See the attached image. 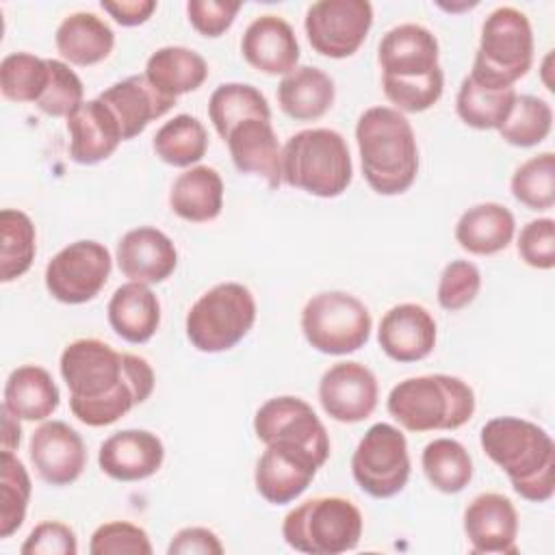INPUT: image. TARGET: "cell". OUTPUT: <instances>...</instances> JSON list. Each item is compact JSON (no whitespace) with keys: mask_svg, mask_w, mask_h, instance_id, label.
<instances>
[{"mask_svg":"<svg viewBox=\"0 0 555 555\" xmlns=\"http://www.w3.org/2000/svg\"><path fill=\"white\" fill-rule=\"evenodd\" d=\"M334 80L319 67L301 65L286 74L278 85L280 108L295 121L323 117L334 104Z\"/></svg>","mask_w":555,"mask_h":555,"instance_id":"cell-30","label":"cell"},{"mask_svg":"<svg viewBox=\"0 0 555 555\" xmlns=\"http://www.w3.org/2000/svg\"><path fill=\"white\" fill-rule=\"evenodd\" d=\"M145 78L169 98L195 91L208 78V65L202 54L182 46H165L150 54Z\"/></svg>","mask_w":555,"mask_h":555,"instance_id":"cell-32","label":"cell"},{"mask_svg":"<svg viewBox=\"0 0 555 555\" xmlns=\"http://www.w3.org/2000/svg\"><path fill=\"white\" fill-rule=\"evenodd\" d=\"M28 455L37 475L50 486L74 483L87 466V449L80 434L65 421H48L28 442Z\"/></svg>","mask_w":555,"mask_h":555,"instance_id":"cell-16","label":"cell"},{"mask_svg":"<svg viewBox=\"0 0 555 555\" xmlns=\"http://www.w3.org/2000/svg\"><path fill=\"white\" fill-rule=\"evenodd\" d=\"M178 264L173 241L152 225L128 230L117 243V267L130 282H165Z\"/></svg>","mask_w":555,"mask_h":555,"instance_id":"cell-20","label":"cell"},{"mask_svg":"<svg viewBox=\"0 0 555 555\" xmlns=\"http://www.w3.org/2000/svg\"><path fill=\"white\" fill-rule=\"evenodd\" d=\"M152 551L147 531L128 520L100 525L89 542L91 555H152Z\"/></svg>","mask_w":555,"mask_h":555,"instance_id":"cell-44","label":"cell"},{"mask_svg":"<svg viewBox=\"0 0 555 555\" xmlns=\"http://www.w3.org/2000/svg\"><path fill=\"white\" fill-rule=\"evenodd\" d=\"M384 95L399 113H423L431 108L444 89L442 69H434L427 76L399 80V78H382Z\"/></svg>","mask_w":555,"mask_h":555,"instance_id":"cell-42","label":"cell"},{"mask_svg":"<svg viewBox=\"0 0 555 555\" xmlns=\"http://www.w3.org/2000/svg\"><path fill=\"white\" fill-rule=\"evenodd\" d=\"M356 483L373 499L399 494L410 479V453L403 431L390 423L366 429L351 455Z\"/></svg>","mask_w":555,"mask_h":555,"instance_id":"cell-10","label":"cell"},{"mask_svg":"<svg viewBox=\"0 0 555 555\" xmlns=\"http://www.w3.org/2000/svg\"><path fill=\"white\" fill-rule=\"evenodd\" d=\"M362 514L345 496H314L284 516V542L306 555H340L362 538Z\"/></svg>","mask_w":555,"mask_h":555,"instance_id":"cell-7","label":"cell"},{"mask_svg":"<svg viewBox=\"0 0 555 555\" xmlns=\"http://www.w3.org/2000/svg\"><path fill=\"white\" fill-rule=\"evenodd\" d=\"M518 256L533 269L555 267V221L551 217L533 219L520 230Z\"/></svg>","mask_w":555,"mask_h":555,"instance_id":"cell-46","label":"cell"},{"mask_svg":"<svg viewBox=\"0 0 555 555\" xmlns=\"http://www.w3.org/2000/svg\"><path fill=\"white\" fill-rule=\"evenodd\" d=\"M353 178L351 154L340 132L299 130L282 147V180L317 197H338Z\"/></svg>","mask_w":555,"mask_h":555,"instance_id":"cell-5","label":"cell"},{"mask_svg":"<svg viewBox=\"0 0 555 555\" xmlns=\"http://www.w3.org/2000/svg\"><path fill=\"white\" fill-rule=\"evenodd\" d=\"M377 379L360 362L345 360L332 364L319 382V401L325 414L338 423H360L377 405Z\"/></svg>","mask_w":555,"mask_h":555,"instance_id":"cell-14","label":"cell"},{"mask_svg":"<svg viewBox=\"0 0 555 555\" xmlns=\"http://www.w3.org/2000/svg\"><path fill=\"white\" fill-rule=\"evenodd\" d=\"M208 117L217 134L225 141L230 130L245 119H271V108L254 85L223 82L208 100Z\"/></svg>","mask_w":555,"mask_h":555,"instance_id":"cell-33","label":"cell"},{"mask_svg":"<svg viewBox=\"0 0 555 555\" xmlns=\"http://www.w3.org/2000/svg\"><path fill=\"white\" fill-rule=\"evenodd\" d=\"M111 264V254L102 243L74 241L48 260L46 288L61 304H87L108 282Z\"/></svg>","mask_w":555,"mask_h":555,"instance_id":"cell-11","label":"cell"},{"mask_svg":"<svg viewBox=\"0 0 555 555\" xmlns=\"http://www.w3.org/2000/svg\"><path fill=\"white\" fill-rule=\"evenodd\" d=\"M464 533L473 553H518V514L514 503L499 492L477 494L464 509Z\"/></svg>","mask_w":555,"mask_h":555,"instance_id":"cell-17","label":"cell"},{"mask_svg":"<svg viewBox=\"0 0 555 555\" xmlns=\"http://www.w3.org/2000/svg\"><path fill=\"white\" fill-rule=\"evenodd\" d=\"M377 343L395 362H418L436 347V321L418 304L392 306L379 321Z\"/></svg>","mask_w":555,"mask_h":555,"instance_id":"cell-21","label":"cell"},{"mask_svg":"<svg viewBox=\"0 0 555 555\" xmlns=\"http://www.w3.org/2000/svg\"><path fill=\"white\" fill-rule=\"evenodd\" d=\"M69 156L78 165H95L106 160L124 141L119 121L100 100L82 102L69 117Z\"/></svg>","mask_w":555,"mask_h":555,"instance_id":"cell-24","label":"cell"},{"mask_svg":"<svg viewBox=\"0 0 555 555\" xmlns=\"http://www.w3.org/2000/svg\"><path fill=\"white\" fill-rule=\"evenodd\" d=\"M382 78H421L438 69V39L421 24L390 28L377 48Z\"/></svg>","mask_w":555,"mask_h":555,"instance_id":"cell-18","label":"cell"},{"mask_svg":"<svg viewBox=\"0 0 555 555\" xmlns=\"http://www.w3.org/2000/svg\"><path fill=\"white\" fill-rule=\"evenodd\" d=\"M421 466L427 481L444 494L462 492L473 479V460L464 444L453 438L431 440L423 449Z\"/></svg>","mask_w":555,"mask_h":555,"instance_id":"cell-35","label":"cell"},{"mask_svg":"<svg viewBox=\"0 0 555 555\" xmlns=\"http://www.w3.org/2000/svg\"><path fill=\"white\" fill-rule=\"evenodd\" d=\"M102 11H106L117 24L121 26H139V24H145L152 13L156 11V2L154 0H117V2H111V0H102L100 2Z\"/></svg>","mask_w":555,"mask_h":555,"instance_id":"cell-50","label":"cell"},{"mask_svg":"<svg viewBox=\"0 0 555 555\" xmlns=\"http://www.w3.org/2000/svg\"><path fill=\"white\" fill-rule=\"evenodd\" d=\"M54 43L65 61L78 67H89L104 61L113 52L115 33L95 13L78 11L59 24Z\"/></svg>","mask_w":555,"mask_h":555,"instance_id":"cell-29","label":"cell"},{"mask_svg":"<svg viewBox=\"0 0 555 555\" xmlns=\"http://www.w3.org/2000/svg\"><path fill=\"white\" fill-rule=\"evenodd\" d=\"M48 67H50V80L43 95L37 102V108L50 117L67 119L85 102L82 80L63 61L48 59Z\"/></svg>","mask_w":555,"mask_h":555,"instance_id":"cell-43","label":"cell"},{"mask_svg":"<svg viewBox=\"0 0 555 555\" xmlns=\"http://www.w3.org/2000/svg\"><path fill=\"white\" fill-rule=\"evenodd\" d=\"M516 232L509 208L496 202H483L462 212L455 223V241L475 256H492L505 249Z\"/></svg>","mask_w":555,"mask_h":555,"instance_id":"cell-27","label":"cell"},{"mask_svg":"<svg viewBox=\"0 0 555 555\" xmlns=\"http://www.w3.org/2000/svg\"><path fill=\"white\" fill-rule=\"evenodd\" d=\"M479 288V269L468 260H451L438 280V304L449 312H457L475 301Z\"/></svg>","mask_w":555,"mask_h":555,"instance_id":"cell-45","label":"cell"},{"mask_svg":"<svg viewBox=\"0 0 555 555\" xmlns=\"http://www.w3.org/2000/svg\"><path fill=\"white\" fill-rule=\"evenodd\" d=\"M50 80L48 59L30 52H11L0 63V91L9 102H39Z\"/></svg>","mask_w":555,"mask_h":555,"instance_id":"cell-38","label":"cell"},{"mask_svg":"<svg viewBox=\"0 0 555 555\" xmlns=\"http://www.w3.org/2000/svg\"><path fill=\"white\" fill-rule=\"evenodd\" d=\"M108 323L126 343H147L160 325V304L147 284L126 282L108 301Z\"/></svg>","mask_w":555,"mask_h":555,"instance_id":"cell-26","label":"cell"},{"mask_svg":"<svg viewBox=\"0 0 555 555\" xmlns=\"http://www.w3.org/2000/svg\"><path fill=\"white\" fill-rule=\"evenodd\" d=\"M371 26L373 7L366 0H319L308 7L304 20L312 50L327 59L356 54Z\"/></svg>","mask_w":555,"mask_h":555,"instance_id":"cell-12","label":"cell"},{"mask_svg":"<svg viewBox=\"0 0 555 555\" xmlns=\"http://www.w3.org/2000/svg\"><path fill=\"white\" fill-rule=\"evenodd\" d=\"M165 460L160 438L147 429H124L108 436L98 451V464L115 481H141L158 473Z\"/></svg>","mask_w":555,"mask_h":555,"instance_id":"cell-19","label":"cell"},{"mask_svg":"<svg viewBox=\"0 0 555 555\" xmlns=\"http://www.w3.org/2000/svg\"><path fill=\"white\" fill-rule=\"evenodd\" d=\"M171 210L191 223H206L223 208V180L217 169L197 165L182 171L169 191Z\"/></svg>","mask_w":555,"mask_h":555,"instance_id":"cell-28","label":"cell"},{"mask_svg":"<svg viewBox=\"0 0 555 555\" xmlns=\"http://www.w3.org/2000/svg\"><path fill=\"white\" fill-rule=\"evenodd\" d=\"M516 89H492L466 76L460 85L455 111L460 119L477 130H496L512 111Z\"/></svg>","mask_w":555,"mask_h":555,"instance_id":"cell-36","label":"cell"},{"mask_svg":"<svg viewBox=\"0 0 555 555\" xmlns=\"http://www.w3.org/2000/svg\"><path fill=\"white\" fill-rule=\"evenodd\" d=\"M234 167L241 173L264 178L269 189L282 182V147L271 119H245L225 139Z\"/></svg>","mask_w":555,"mask_h":555,"instance_id":"cell-25","label":"cell"},{"mask_svg":"<svg viewBox=\"0 0 555 555\" xmlns=\"http://www.w3.org/2000/svg\"><path fill=\"white\" fill-rule=\"evenodd\" d=\"M553 126L548 102L535 95H516L509 115L496 128L501 139L516 147H533L542 143Z\"/></svg>","mask_w":555,"mask_h":555,"instance_id":"cell-40","label":"cell"},{"mask_svg":"<svg viewBox=\"0 0 555 555\" xmlns=\"http://www.w3.org/2000/svg\"><path fill=\"white\" fill-rule=\"evenodd\" d=\"M323 464L308 451L286 444H267L256 462L254 483L271 505H286L301 496Z\"/></svg>","mask_w":555,"mask_h":555,"instance_id":"cell-15","label":"cell"},{"mask_svg":"<svg viewBox=\"0 0 555 555\" xmlns=\"http://www.w3.org/2000/svg\"><path fill=\"white\" fill-rule=\"evenodd\" d=\"M362 173L379 195L405 193L418 173V145L412 124L392 106H371L356 124Z\"/></svg>","mask_w":555,"mask_h":555,"instance_id":"cell-3","label":"cell"},{"mask_svg":"<svg viewBox=\"0 0 555 555\" xmlns=\"http://www.w3.org/2000/svg\"><path fill=\"white\" fill-rule=\"evenodd\" d=\"M0 280L13 282L22 278L37 254V232L30 217L15 208L0 212Z\"/></svg>","mask_w":555,"mask_h":555,"instance_id":"cell-37","label":"cell"},{"mask_svg":"<svg viewBox=\"0 0 555 555\" xmlns=\"http://www.w3.org/2000/svg\"><path fill=\"white\" fill-rule=\"evenodd\" d=\"M22 440L20 418L2 408V451H15Z\"/></svg>","mask_w":555,"mask_h":555,"instance_id":"cell-51","label":"cell"},{"mask_svg":"<svg viewBox=\"0 0 555 555\" xmlns=\"http://www.w3.org/2000/svg\"><path fill=\"white\" fill-rule=\"evenodd\" d=\"M238 11H241V2H230V0H189L186 2L189 22L204 37L223 35L232 26Z\"/></svg>","mask_w":555,"mask_h":555,"instance_id":"cell-48","label":"cell"},{"mask_svg":"<svg viewBox=\"0 0 555 555\" xmlns=\"http://www.w3.org/2000/svg\"><path fill=\"white\" fill-rule=\"evenodd\" d=\"M59 369L69 390L72 414L89 427L126 416L152 395L156 382L145 358L115 351L98 338L72 340L61 353Z\"/></svg>","mask_w":555,"mask_h":555,"instance_id":"cell-1","label":"cell"},{"mask_svg":"<svg viewBox=\"0 0 555 555\" xmlns=\"http://www.w3.org/2000/svg\"><path fill=\"white\" fill-rule=\"evenodd\" d=\"M512 195L531 210H548L555 204V154L542 152L525 160L512 176Z\"/></svg>","mask_w":555,"mask_h":555,"instance_id":"cell-41","label":"cell"},{"mask_svg":"<svg viewBox=\"0 0 555 555\" xmlns=\"http://www.w3.org/2000/svg\"><path fill=\"white\" fill-rule=\"evenodd\" d=\"M30 477L13 451L0 455V538H11L26 518L30 501Z\"/></svg>","mask_w":555,"mask_h":555,"instance_id":"cell-39","label":"cell"},{"mask_svg":"<svg viewBox=\"0 0 555 555\" xmlns=\"http://www.w3.org/2000/svg\"><path fill=\"white\" fill-rule=\"evenodd\" d=\"M371 312L351 293L325 291L312 295L301 310V332L308 345L327 356H347L366 345Z\"/></svg>","mask_w":555,"mask_h":555,"instance_id":"cell-9","label":"cell"},{"mask_svg":"<svg viewBox=\"0 0 555 555\" xmlns=\"http://www.w3.org/2000/svg\"><path fill=\"white\" fill-rule=\"evenodd\" d=\"M479 444L509 477L516 494L531 503L553 496L555 444L546 429L518 416H496L481 427Z\"/></svg>","mask_w":555,"mask_h":555,"instance_id":"cell-2","label":"cell"},{"mask_svg":"<svg viewBox=\"0 0 555 555\" xmlns=\"http://www.w3.org/2000/svg\"><path fill=\"white\" fill-rule=\"evenodd\" d=\"M256 321V299L238 282L208 288L189 310L184 330L189 343L204 353L228 351L238 345Z\"/></svg>","mask_w":555,"mask_h":555,"instance_id":"cell-8","label":"cell"},{"mask_svg":"<svg viewBox=\"0 0 555 555\" xmlns=\"http://www.w3.org/2000/svg\"><path fill=\"white\" fill-rule=\"evenodd\" d=\"M254 431L260 442L286 444L312 453L321 464L330 457V436L312 405L299 397H273L254 416Z\"/></svg>","mask_w":555,"mask_h":555,"instance_id":"cell-13","label":"cell"},{"mask_svg":"<svg viewBox=\"0 0 555 555\" xmlns=\"http://www.w3.org/2000/svg\"><path fill=\"white\" fill-rule=\"evenodd\" d=\"M388 414L408 431L457 429L475 412L473 388L453 375H418L399 382L386 401Z\"/></svg>","mask_w":555,"mask_h":555,"instance_id":"cell-4","label":"cell"},{"mask_svg":"<svg viewBox=\"0 0 555 555\" xmlns=\"http://www.w3.org/2000/svg\"><path fill=\"white\" fill-rule=\"evenodd\" d=\"M59 399L52 375L43 366L24 364L7 377L2 408L20 421H46L59 408Z\"/></svg>","mask_w":555,"mask_h":555,"instance_id":"cell-31","label":"cell"},{"mask_svg":"<svg viewBox=\"0 0 555 555\" xmlns=\"http://www.w3.org/2000/svg\"><path fill=\"white\" fill-rule=\"evenodd\" d=\"M22 555H76L78 540L69 525L59 520L39 522L24 544L20 546Z\"/></svg>","mask_w":555,"mask_h":555,"instance_id":"cell-47","label":"cell"},{"mask_svg":"<svg viewBox=\"0 0 555 555\" xmlns=\"http://www.w3.org/2000/svg\"><path fill=\"white\" fill-rule=\"evenodd\" d=\"M169 555H221L223 544L219 542L217 533L208 527H184L180 529L169 546Z\"/></svg>","mask_w":555,"mask_h":555,"instance_id":"cell-49","label":"cell"},{"mask_svg":"<svg viewBox=\"0 0 555 555\" xmlns=\"http://www.w3.org/2000/svg\"><path fill=\"white\" fill-rule=\"evenodd\" d=\"M533 61V33L527 15L514 7L494 9L483 26L470 78L483 87L512 89Z\"/></svg>","mask_w":555,"mask_h":555,"instance_id":"cell-6","label":"cell"},{"mask_svg":"<svg viewBox=\"0 0 555 555\" xmlns=\"http://www.w3.org/2000/svg\"><path fill=\"white\" fill-rule=\"evenodd\" d=\"M156 156L171 167H191L199 163L208 150V132L193 115H176L165 121L152 141Z\"/></svg>","mask_w":555,"mask_h":555,"instance_id":"cell-34","label":"cell"},{"mask_svg":"<svg viewBox=\"0 0 555 555\" xmlns=\"http://www.w3.org/2000/svg\"><path fill=\"white\" fill-rule=\"evenodd\" d=\"M119 121L124 141L141 134L154 119L163 117L176 106V98L163 95L145 74L128 76L98 95Z\"/></svg>","mask_w":555,"mask_h":555,"instance_id":"cell-22","label":"cell"},{"mask_svg":"<svg viewBox=\"0 0 555 555\" xmlns=\"http://www.w3.org/2000/svg\"><path fill=\"white\" fill-rule=\"evenodd\" d=\"M243 59L269 76H286L297 67L299 43L293 26L280 15H260L243 33Z\"/></svg>","mask_w":555,"mask_h":555,"instance_id":"cell-23","label":"cell"}]
</instances>
